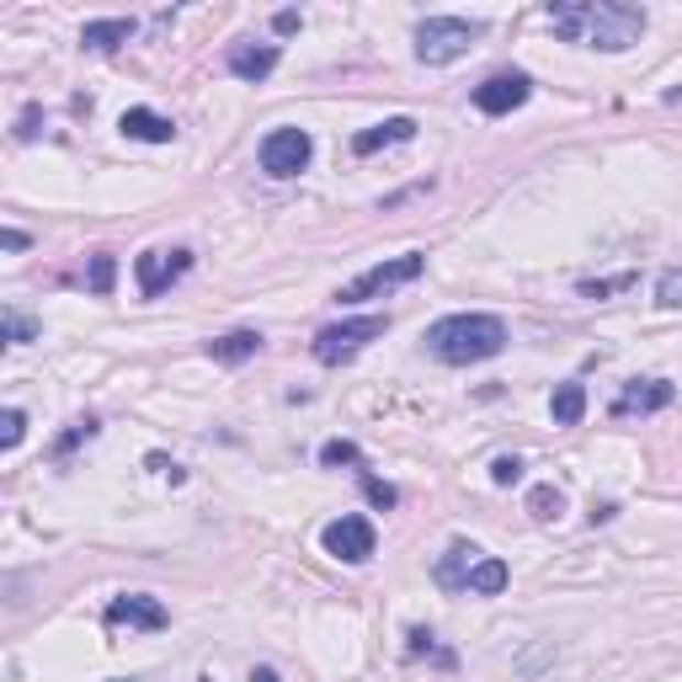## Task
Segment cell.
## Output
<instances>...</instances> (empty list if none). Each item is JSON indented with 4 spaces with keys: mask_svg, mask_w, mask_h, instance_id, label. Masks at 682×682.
<instances>
[{
    "mask_svg": "<svg viewBox=\"0 0 682 682\" xmlns=\"http://www.w3.org/2000/svg\"><path fill=\"white\" fill-rule=\"evenodd\" d=\"M544 16L554 37L581 43V48H603V54H624L646 37V11L624 6V0H554Z\"/></svg>",
    "mask_w": 682,
    "mask_h": 682,
    "instance_id": "obj_1",
    "label": "cell"
},
{
    "mask_svg": "<svg viewBox=\"0 0 682 682\" xmlns=\"http://www.w3.org/2000/svg\"><path fill=\"white\" fill-rule=\"evenodd\" d=\"M427 352L438 363H485V358H502L507 352V320L502 315H443L427 326Z\"/></svg>",
    "mask_w": 682,
    "mask_h": 682,
    "instance_id": "obj_2",
    "label": "cell"
},
{
    "mask_svg": "<svg viewBox=\"0 0 682 682\" xmlns=\"http://www.w3.org/2000/svg\"><path fill=\"white\" fill-rule=\"evenodd\" d=\"M485 28L480 22H464V16H427L416 22V59L421 65H453L475 48Z\"/></svg>",
    "mask_w": 682,
    "mask_h": 682,
    "instance_id": "obj_3",
    "label": "cell"
},
{
    "mask_svg": "<svg viewBox=\"0 0 682 682\" xmlns=\"http://www.w3.org/2000/svg\"><path fill=\"white\" fill-rule=\"evenodd\" d=\"M389 331V315H358V320H341V326H326L320 337H315V358L326 363V369H337V363H352L369 341H378Z\"/></svg>",
    "mask_w": 682,
    "mask_h": 682,
    "instance_id": "obj_4",
    "label": "cell"
},
{
    "mask_svg": "<svg viewBox=\"0 0 682 682\" xmlns=\"http://www.w3.org/2000/svg\"><path fill=\"white\" fill-rule=\"evenodd\" d=\"M421 267H427V256H421V251H406V256H395V262H378V267H369L363 277H352L337 299H341V305H363V299H378V294H389V288H400V283H416V277H421Z\"/></svg>",
    "mask_w": 682,
    "mask_h": 682,
    "instance_id": "obj_5",
    "label": "cell"
},
{
    "mask_svg": "<svg viewBox=\"0 0 682 682\" xmlns=\"http://www.w3.org/2000/svg\"><path fill=\"white\" fill-rule=\"evenodd\" d=\"M320 544H326V554L341 560V565H363V560H374L378 534L369 517H337V522H326Z\"/></svg>",
    "mask_w": 682,
    "mask_h": 682,
    "instance_id": "obj_6",
    "label": "cell"
},
{
    "mask_svg": "<svg viewBox=\"0 0 682 682\" xmlns=\"http://www.w3.org/2000/svg\"><path fill=\"white\" fill-rule=\"evenodd\" d=\"M309 155H315V139L305 129H273L262 139V170L267 176H299L309 166Z\"/></svg>",
    "mask_w": 682,
    "mask_h": 682,
    "instance_id": "obj_7",
    "label": "cell"
},
{
    "mask_svg": "<svg viewBox=\"0 0 682 682\" xmlns=\"http://www.w3.org/2000/svg\"><path fill=\"white\" fill-rule=\"evenodd\" d=\"M528 97H534V80H528L522 69H502V75H491V80L475 86V107L485 118H507V112H517Z\"/></svg>",
    "mask_w": 682,
    "mask_h": 682,
    "instance_id": "obj_8",
    "label": "cell"
},
{
    "mask_svg": "<svg viewBox=\"0 0 682 682\" xmlns=\"http://www.w3.org/2000/svg\"><path fill=\"white\" fill-rule=\"evenodd\" d=\"M193 273V251H144L134 262V277H139V294L144 299H161L176 277Z\"/></svg>",
    "mask_w": 682,
    "mask_h": 682,
    "instance_id": "obj_9",
    "label": "cell"
},
{
    "mask_svg": "<svg viewBox=\"0 0 682 682\" xmlns=\"http://www.w3.org/2000/svg\"><path fill=\"white\" fill-rule=\"evenodd\" d=\"M107 629H166L170 608L161 597H144V592H129V597H112L107 603Z\"/></svg>",
    "mask_w": 682,
    "mask_h": 682,
    "instance_id": "obj_10",
    "label": "cell"
},
{
    "mask_svg": "<svg viewBox=\"0 0 682 682\" xmlns=\"http://www.w3.org/2000/svg\"><path fill=\"white\" fill-rule=\"evenodd\" d=\"M678 400L672 378H635L624 384V395L614 400V416H650V410H667Z\"/></svg>",
    "mask_w": 682,
    "mask_h": 682,
    "instance_id": "obj_11",
    "label": "cell"
},
{
    "mask_svg": "<svg viewBox=\"0 0 682 682\" xmlns=\"http://www.w3.org/2000/svg\"><path fill=\"white\" fill-rule=\"evenodd\" d=\"M277 59H283V48H277V43H235L224 65H230L235 80H267V75L277 69Z\"/></svg>",
    "mask_w": 682,
    "mask_h": 682,
    "instance_id": "obj_12",
    "label": "cell"
},
{
    "mask_svg": "<svg viewBox=\"0 0 682 682\" xmlns=\"http://www.w3.org/2000/svg\"><path fill=\"white\" fill-rule=\"evenodd\" d=\"M475 560H480V549L470 544V539H453V544H448V554L438 560V571H432V576H438V586H443V592H470V571H475Z\"/></svg>",
    "mask_w": 682,
    "mask_h": 682,
    "instance_id": "obj_13",
    "label": "cell"
},
{
    "mask_svg": "<svg viewBox=\"0 0 682 682\" xmlns=\"http://www.w3.org/2000/svg\"><path fill=\"white\" fill-rule=\"evenodd\" d=\"M134 33H139L134 16H102V22H86V28H80V48H91V54H118Z\"/></svg>",
    "mask_w": 682,
    "mask_h": 682,
    "instance_id": "obj_14",
    "label": "cell"
},
{
    "mask_svg": "<svg viewBox=\"0 0 682 682\" xmlns=\"http://www.w3.org/2000/svg\"><path fill=\"white\" fill-rule=\"evenodd\" d=\"M118 129H123V139H139V144H170L176 139V123L161 118V112H150V107H129L118 118Z\"/></svg>",
    "mask_w": 682,
    "mask_h": 682,
    "instance_id": "obj_15",
    "label": "cell"
},
{
    "mask_svg": "<svg viewBox=\"0 0 682 682\" xmlns=\"http://www.w3.org/2000/svg\"><path fill=\"white\" fill-rule=\"evenodd\" d=\"M406 139H416V118H389V123H374L352 139V155H374L384 144H406Z\"/></svg>",
    "mask_w": 682,
    "mask_h": 682,
    "instance_id": "obj_16",
    "label": "cell"
},
{
    "mask_svg": "<svg viewBox=\"0 0 682 682\" xmlns=\"http://www.w3.org/2000/svg\"><path fill=\"white\" fill-rule=\"evenodd\" d=\"M262 352V331H230V337H219V341H208V358L213 363H251Z\"/></svg>",
    "mask_w": 682,
    "mask_h": 682,
    "instance_id": "obj_17",
    "label": "cell"
},
{
    "mask_svg": "<svg viewBox=\"0 0 682 682\" xmlns=\"http://www.w3.org/2000/svg\"><path fill=\"white\" fill-rule=\"evenodd\" d=\"M507 581H512L507 560H496V554H480L475 571H470V592H475V597H502V592H507Z\"/></svg>",
    "mask_w": 682,
    "mask_h": 682,
    "instance_id": "obj_18",
    "label": "cell"
},
{
    "mask_svg": "<svg viewBox=\"0 0 682 682\" xmlns=\"http://www.w3.org/2000/svg\"><path fill=\"white\" fill-rule=\"evenodd\" d=\"M549 416H554V427H576L581 416H586V384H560L554 389V400H549Z\"/></svg>",
    "mask_w": 682,
    "mask_h": 682,
    "instance_id": "obj_19",
    "label": "cell"
},
{
    "mask_svg": "<svg viewBox=\"0 0 682 682\" xmlns=\"http://www.w3.org/2000/svg\"><path fill=\"white\" fill-rule=\"evenodd\" d=\"M0 320H6V346H28V341H37V337H43V320H33V315H22V309H6Z\"/></svg>",
    "mask_w": 682,
    "mask_h": 682,
    "instance_id": "obj_20",
    "label": "cell"
},
{
    "mask_svg": "<svg viewBox=\"0 0 682 682\" xmlns=\"http://www.w3.org/2000/svg\"><path fill=\"white\" fill-rule=\"evenodd\" d=\"M528 512H534L539 522H554V517L565 512V496H560L554 485H534V491H528Z\"/></svg>",
    "mask_w": 682,
    "mask_h": 682,
    "instance_id": "obj_21",
    "label": "cell"
},
{
    "mask_svg": "<svg viewBox=\"0 0 682 682\" xmlns=\"http://www.w3.org/2000/svg\"><path fill=\"white\" fill-rule=\"evenodd\" d=\"M656 305L661 309H682V267H667L656 277Z\"/></svg>",
    "mask_w": 682,
    "mask_h": 682,
    "instance_id": "obj_22",
    "label": "cell"
},
{
    "mask_svg": "<svg viewBox=\"0 0 682 682\" xmlns=\"http://www.w3.org/2000/svg\"><path fill=\"white\" fill-rule=\"evenodd\" d=\"M320 464H326V470H337V464H363V453H358V443H346V438H331V443L320 448Z\"/></svg>",
    "mask_w": 682,
    "mask_h": 682,
    "instance_id": "obj_23",
    "label": "cell"
},
{
    "mask_svg": "<svg viewBox=\"0 0 682 682\" xmlns=\"http://www.w3.org/2000/svg\"><path fill=\"white\" fill-rule=\"evenodd\" d=\"M635 283H640L635 273L603 277V283H581V299H608V294H624V288H635Z\"/></svg>",
    "mask_w": 682,
    "mask_h": 682,
    "instance_id": "obj_24",
    "label": "cell"
},
{
    "mask_svg": "<svg viewBox=\"0 0 682 682\" xmlns=\"http://www.w3.org/2000/svg\"><path fill=\"white\" fill-rule=\"evenodd\" d=\"M112 283H118V262L107 251H97L91 256V294H112Z\"/></svg>",
    "mask_w": 682,
    "mask_h": 682,
    "instance_id": "obj_25",
    "label": "cell"
},
{
    "mask_svg": "<svg viewBox=\"0 0 682 682\" xmlns=\"http://www.w3.org/2000/svg\"><path fill=\"white\" fill-rule=\"evenodd\" d=\"M363 496H369L378 512H389L395 502H400V491H395L389 480H378V475H363Z\"/></svg>",
    "mask_w": 682,
    "mask_h": 682,
    "instance_id": "obj_26",
    "label": "cell"
},
{
    "mask_svg": "<svg viewBox=\"0 0 682 682\" xmlns=\"http://www.w3.org/2000/svg\"><path fill=\"white\" fill-rule=\"evenodd\" d=\"M22 438H28V416H22V410L11 406V410H6V416H0V448H16V443H22Z\"/></svg>",
    "mask_w": 682,
    "mask_h": 682,
    "instance_id": "obj_27",
    "label": "cell"
},
{
    "mask_svg": "<svg viewBox=\"0 0 682 682\" xmlns=\"http://www.w3.org/2000/svg\"><path fill=\"white\" fill-rule=\"evenodd\" d=\"M97 432H102V427H97V421H91V416H86V421H75V427H69L65 438H59V443H54V453H59V459H65L69 448H75V443H91V438H97Z\"/></svg>",
    "mask_w": 682,
    "mask_h": 682,
    "instance_id": "obj_28",
    "label": "cell"
},
{
    "mask_svg": "<svg viewBox=\"0 0 682 682\" xmlns=\"http://www.w3.org/2000/svg\"><path fill=\"white\" fill-rule=\"evenodd\" d=\"M491 480H496V485H517V480H522V459H517V453H502V459L491 464Z\"/></svg>",
    "mask_w": 682,
    "mask_h": 682,
    "instance_id": "obj_29",
    "label": "cell"
},
{
    "mask_svg": "<svg viewBox=\"0 0 682 682\" xmlns=\"http://www.w3.org/2000/svg\"><path fill=\"white\" fill-rule=\"evenodd\" d=\"M144 464H150V470H155V475H170V485H182V480H187V470H182V464H170L166 453H150V459H144Z\"/></svg>",
    "mask_w": 682,
    "mask_h": 682,
    "instance_id": "obj_30",
    "label": "cell"
},
{
    "mask_svg": "<svg viewBox=\"0 0 682 682\" xmlns=\"http://www.w3.org/2000/svg\"><path fill=\"white\" fill-rule=\"evenodd\" d=\"M273 28H277V33H299V28H305V16H299V11H277Z\"/></svg>",
    "mask_w": 682,
    "mask_h": 682,
    "instance_id": "obj_31",
    "label": "cell"
},
{
    "mask_svg": "<svg viewBox=\"0 0 682 682\" xmlns=\"http://www.w3.org/2000/svg\"><path fill=\"white\" fill-rule=\"evenodd\" d=\"M33 240L22 235V230H0V251H28Z\"/></svg>",
    "mask_w": 682,
    "mask_h": 682,
    "instance_id": "obj_32",
    "label": "cell"
},
{
    "mask_svg": "<svg viewBox=\"0 0 682 682\" xmlns=\"http://www.w3.org/2000/svg\"><path fill=\"white\" fill-rule=\"evenodd\" d=\"M37 134V107H28L22 112V129H16V139H33Z\"/></svg>",
    "mask_w": 682,
    "mask_h": 682,
    "instance_id": "obj_33",
    "label": "cell"
},
{
    "mask_svg": "<svg viewBox=\"0 0 682 682\" xmlns=\"http://www.w3.org/2000/svg\"><path fill=\"white\" fill-rule=\"evenodd\" d=\"M251 682H283V678H277L273 667H256V672H251Z\"/></svg>",
    "mask_w": 682,
    "mask_h": 682,
    "instance_id": "obj_34",
    "label": "cell"
},
{
    "mask_svg": "<svg viewBox=\"0 0 682 682\" xmlns=\"http://www.w3.org/2000/svg\"><path fill=\"white\" fill-rule=\"evenodd\" d=\"M672 102H682V86H678V91H672Z\"/></svg>",
    "mask_w": 682,
    "mask_h": 682,
    "instance_id": "obj_35",
    "label": "cell"
},
{
    "mask_svg": "<svg viewBox=\"0 0 682 682\" xmlns=\"http://www.w3.org/2000/svg\"><path fill=\"white\" fill-rule=\"evenodd\" d=\"M198 682H213V678H198Z\"/></svg>",
    "mask_w": 682,
    "mask_h": 682,
    "instance_id": "obj_36",
    "label": "cell"
},
{
    "mask_svg": "<svg viewBox=\"0 0 682 682\" xmlns=\"http://www.w3.org/2000/svg\"><path fill=\"white\" fill-rule=\"evenodd\" d=\"M118 682H129V678H118Z\"/></svg>",
    "mask_w": 682,
    "mask_h": 682,
    "instance_id": "obj_37",
    "label": "cell"
}]
</instances>
